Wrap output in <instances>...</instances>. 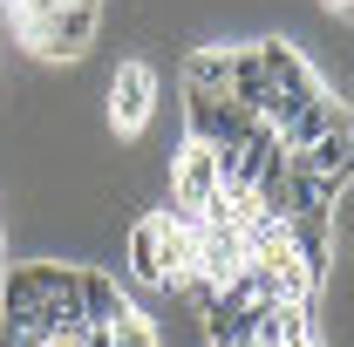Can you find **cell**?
Returning <instances> with one entry per match:
<instances>
[{"mask_svg": "<svg viewBox=\"0 0 354 347\" xmlns=\"http://www.w3.org/2000/svg\"><path fill=\"white\" fill-rule=\"evenodd\" d=\"M102 102H109V130L116 136H143L157 116V68L150 62H116L102 75Z\"/></svg>", "mask_w": 354, "mask_h": 347, "instance_id": "obj_1", "label": "cell"}, {"mask_svg": "<svg viewBox=\"0 0 354 347\" xmlns=\"http://www.w3.org/2000/svg\"><path fill=\"white\" fill-rule=\"evenodd\" d=\"M75 300H82V327H123L136 313V300H130V286L109 272V265H75Z\"/></svg>", "mask_w": 354, "mask_h": 347, "instance_id": "obj_2", "label": "cell"}, {"mask_svg": "<svg viewBox=\"0 0 354 347\" xmlns=\"http://www.w3.org/2000/svg\"><path fill=\"white\" fill-rule=\"evenodd\" d=\"M184 88L191 95H225L232 88V48H191V62H184Z\"/></svg>", "mask_w": 354, "mask_h": 347, "instance_id": "obj_3", "label": "cell"}, {"mask_svg": "<svg viewBox=\"0 0 354 347\" xmlns=\"http://www.w3.org/2000/svg\"><path fill=\"white\" fill-rule=\"evenodd\" d=\"M109 347H164V341H157V320H150V313L136 306L123 327H109Z\"/></svg>", "mask_w": 354, "mask_h": 347, "instance_id": "obj_4", "label": "cell"}, {"mask_svg": "<svg viewBox=\"0 0 354 347\" xmlns=\"http://www.w3.org/2000/svg\"><path fill=\"white\" fill-rule=\"evenodd\" d=\"M320 7H327V14H348V0H320Z\"/></svg>", "mask_w": 354, "mask_h": 347, "instance_id": "obj_5", "label": "cell"}]
</instances>
